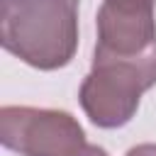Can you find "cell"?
Instances as JSON below:
<instances>
[{
	"label": "cell",
	"mask_w": 156,
	"mask_h": 156,
	"mask_svg": "<svg viewBox=\"0 0 156 156\" xmlns=\"http://www.w3.org/2000/svg\"><path fill=\"white\" fill-rule=\"evenodd\" d=\"M156 85V46L141 56H98L78 88L85 117L100 129H119L132 122L141 95Z\"/></svg>",
	"instance_id": "2"
},
{
	"label": "cell",
	"mask_w": 156,
	"mask_h": 156,
	"mask_svg": "<svg viewBox=\"0 0 156 156\" xmlns=\"http://www.w3.org/2000/svg\"><path fill=\"white\" fill-rule=\"evenodd\" d=\"M124 156H156V144H151V141L136 144V146H132Z\"/></svg>",
	"instance_id": "5"
},
{
	"label": "cell",
	"mask_w": 156,
	"mask_h": 156,
	"mask_svg": "<svg viewBox=\"0 0 156 156\" xmlns=\"http://www.w3.org/2000/svg\"><path fill=\"white\" fill-rule=\"evenodd\" d=\"M80 0H0V44L37 71H58L78 51Z\"/></svg>",
	"instance_id": "1"
},
{
	"label": "cell",
	"mask_w": 156,
	"mask_h": 156,
	"mask_svg": "<svg viewBox=\"0 0 156 156\" xmlns=\"http://www.w3.org/2000/svg\"><path fill=\"white\" fill-rule=\"evenodd\" d=\"M76 156H110V154H107L102 146H98V144H85Z\"/></svg>",
	"instance_id": "6"
},
{
	"label": "cell",
	"mask_w": 156,
	"mask_h": 156,
	"mask_svg": "<svg viewBox=\"0 0 156 156\" xmlns=\"http://www.w3.org/2000/svg\"><path fill=\"white\" fill-rule=\"evenodd\" d=\"M0 141L20 156H76L85 146V132L66 110L2 105Z\"/></svg>",
	"instance_id": "3"
},
{
	"label": "cell",
	"mask_w": 156,
	"mask_h": 156,
	"mask_svg": "<svg viewBox=\"0 0 156 156\" xmlns=\"http://www.w3.org/2000/svg\"><path fill=\"white\" fill-rule=\"evenodd\" d=\"M98 56H141L156 46V0H102L95 15Z\"/></svg>",
	"instance_id": "4"
}]
</instances>
